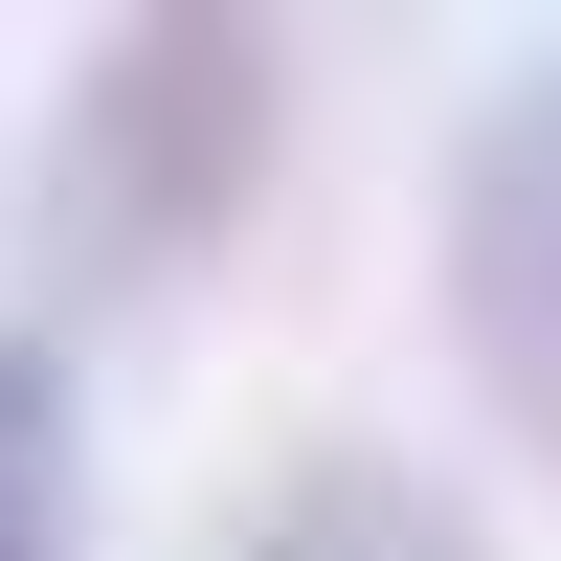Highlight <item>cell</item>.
<instances>
[{"instance_id": "cell-1", "label": "cell", "mask_w": 561, "mask_h": 561, "mask_svg": "<svg viewBox=\"0 0 561 561\" xmlns=\"http://www.w3.org/2000/svg\"><path fill=\"white\" fill-rule=\"evenodd\" d=\"M270 135H293V45H270V23H225V0H203V23H113L90 90H68V135H45V270H68L90 314L225 270Z\"/></svg>"}, {"instance_id": "cell-2", "label": "cell", "mask_w": 561, "mask_h": 561, "mask_svg": "<svg viewBox=\"0 0 561 561\" xmlns=\"http://www.w3.org/2000/svg\"><path fill=\"white\" fill-rule=\"evenodd\" d=\"M449 359L517 449H561V68L449 135Z\"/></svg>"}, {"instance_id": "cell-3", "label": "cell", "mask_w": 561, "mask_h": 561, "mask_svg": "<svg viewBox=\"0 0 561 561\" xmlns=\"http://www.w3.org/2000/svg\"><path fill=\"white\" fill-rule=\"evenodd\" d=\"M225 561H494V517L404 449H293V472L225 517Z\"/></svg>"}, {"instance_id": "cell-4", "label": "cell", "mask_w": 561, "mask_h": 561, "mask_svg": "<svg viewBox=\"0 0 561 561\" xmlns=\"http://www.w3.org/2000/svg\"><path fill=\"white\" fill-rule=\"evenodd\" d=\"M0 561H90V427L45 337H0Z\"/></svg>"}]
</instances>
